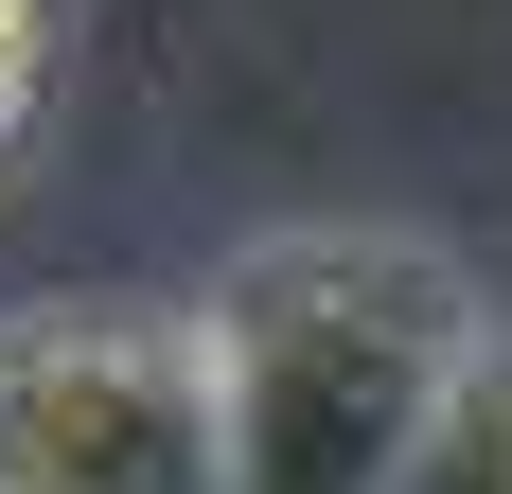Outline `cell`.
Instances as JSON below:
<instances>
[{"label": "cell", "instance_id": "6da1fadb", "mask_svg": "<svg viewBox=\"0 0 512 494\" xmlns=\"http://www.w3.org/2000/svg\"><path fill=\"white\" fill-rule=\"evenodd\" d=\"M477 283L407 230H301L212 283V389H230V494H389L442 389L477 371Z\"/></svg>", "mask_w": 512, "mask_h": 494}, {"label": "cell", "instance_id": "7a4b0ae2", "mask_svg": "<svg viewBox=\"0 0 512 494\" xmlns=\"http://www.w3.org/2000/svg\"><path fill=\"white\" fill-rule=\"evenodd\" d=\"M0 494H230L212 318L18 300L0 318Z\"/></svg>", "mask_w": 512, "mask_h": 494}, {"label": "cell", "instance_id": "3957f363", "mask_svg": "<svg viewBox=\"0 0 512 494\" xmlns=\"http://www.w3.org/2000/svg\"><path fill=\"white\" fill-rule=\"evenodd\" d=\"M389 494H512V336H477V371L442 389V424L407 442Z\"/></svg>", "mask_w": 512, "mask_h": 494}, {"label": "cell", "instance_id": "277c9868", "mask_svg": "<svg viewBox=\"0 0 512 494\" xmlns=\"http://www.w3.org/2000/svg\"><path fill=\"white\" fill-rule=\"evenodd\" d=\"M53 106V0H0V142Z\"/></svg>", "mask_w": 512, "mask_h": 494}]
</instances>
